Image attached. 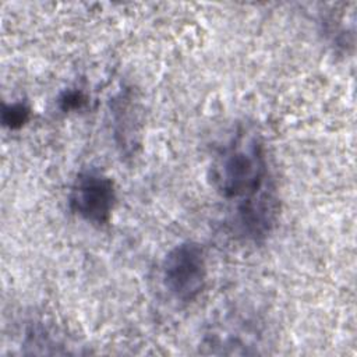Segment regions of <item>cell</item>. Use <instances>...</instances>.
<instances>
[{"mask_svg":"<svg viewBox=\"0 0 357 357\" xmlns=\"http://www.w3.org/2000/svg\"><path fill=\"white\" fill-rule=\"evenodd\" d=\"M212 184L227 204L234 234L259 241L278 218L276 188L262 135L238 126L219 146L212 160Z\"/></svg>","mask_w":357,"mask_h":357,"instance_id":"6da1fadb","label":"cell"},{"mask_svg":"<svg viewBox=\"0 0 357 357\" xmlns=\"http://www.w3.org/2000/svg\"><path fill=\"white\" fill-rule=\"evenodd\" d=\"M208 278L205 251L195 241L174 245L162 262V283L166 291L181 303H191L204 291Z\"/></svg>","mask_w":357,"mask_h":357,"instance_id":"7a4b0ae2","label":"cell"},{"mask_svg":"<svg viewBox=\"0 0 357 357\" xmlns=\"http://www.w3.org/2000/svg\"><path fill=\"white\" fill-rule=\"evenodd\" d=\"M114 181L98 169H86L77 174L68 194L70 209L92 226H105L116 205Z\"/></svg>","mask_w":357,"mask_h":357,"instance_id":"3957f363","label":"cell"},{"mask_svg":"<svg viewBox=\"0 0 357 357\" xmlns=\"http://www.w3.org/2000/svg\"><path fill=\"white\" fill-rule=\"evenodd\" d=\"M31 116V109L24 102H15L4 105L3 107V124L11 130L21 128Z\"/></svg>","mask_w":357,"mask_h":357,"instance_id":"277c9868","label":"cell"},{"mask_svg":"<svg viewBox=\"0 0 357 357\" xmlns=\"http://www.w3.org/2000/svg\"><path fill=\"white\" fill-rule=\"evenodd\" d=\"M60 107L63 112H70V110H79L85 106L86 103V96L84 92L77 91V89H67L61 93L59 99Z\"/></svg>","mask_w":357,"mask_h":357,"instance_id":"5b68a950","label":"cell"}]
</instances>
